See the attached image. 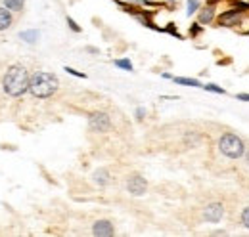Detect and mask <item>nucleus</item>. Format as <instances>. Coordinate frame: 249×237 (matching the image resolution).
<instances>
[{
	"instance_id": "obj_1",
	"label": "nucleus",
	"mask_w": 249,
	"mask_h": 237,
	"mask_svg": "<svg viewBox=\"0 0 249 237\" xmlns=\"http://www.w3.org/2000/svg\"><path fill=\"white\" fill-rule=\"evenodd\" d=\"M29 83H31V77H29L27 69L21 65H12L2 79V88L8 96L18 98L29 90Z\"/></svg>"
},
{
	"instance_id": "obj_2",
	"label": "nucleus",
	"mask_w": 249,
	"mask_h": 237,
	"mask_svg": "<svg viewBox=\"0 0 249 237\" xmlns=\"http://www.w3.org/2000/svg\"><path fill=\"white\" fill-rule=\"evenodd\" d=\"M58 88H60V81L56 75L48 71H36L35 75H31L29 92L35 98H50L58 92Z\"/></svg>"
},
{
	"instance_id": "obj_3",
	"label": "nucleus",
	"mask_w": 249,
	"mask_h": 237,
	"mask_svg": "<svg viewBox=\"0 0 249 237\" xmlns=\"http://www.w3.org/2000/svg\"><path fill=\"white\" fill-rule=\"evenodd\" d=\"M217 148L224 157H228V159H232V161L242 159V157L246 155V151H248L246 142H244L238 134H234V132H224V134L218 138Z\"/></svg>"
},
{
	"instance_id": "obj_4",
	"label": "nucleus",
	"mask_w": 249,
	"mask_h": 237,
	"mask_svg": "<svg viewBox=\"0 0 249 237\" xmlns=\"http://www.w3.org/2000/svg\"><path fill=\"white\" fill-rule=\"evenodd\" d=\"M244 23V12L236 10V8H230V10H224L217 16V25L218 27H238Z\"/></svg>"
},
{
	"instance_id": "obj_5",
	"label": "nucleus",
	"mask_w": 249,
	"mask_h": 237,
	"mask_svg": "<svg viewBox=\"0 0 249 237\" xmlns=\"http://www.w3.org/2000/svg\"><path fill=\"white\" fill-rule=\"evenodd\" d=\"M89 128L92 132H107L111 128V118L107 113H102V111H96L89 115Z\"/></svg>"
},
{
	"instance_id": "obj_6",
	"label": "nucleus",
	"mask_w": 249,
	"mask_h": 237,
	"mask_svg": "<svg viewBox=\"0 0 249 237\" xmlns=\"http://www.w3.org/2000/svg\"><path fill=\"white\" fill-rule=\"evenodd\" d=\"M224 218V205L222 203H209L207 207L203 208V220L209 222V224H218L220 220Z\"/></svg>"
},
{
	"instance_id": "obj_7",
	"label": "nucleus",
	"mask_w": 249,
	"mask_h": 237,
	"mask_svg": "<svg viewBox=\"0 0 249 237\" xmlns=\"http://www.w3.org/2000/svg\"><path fill=\"white\" fill-rule=\"evenodd\" d=\"M126 189H128V193L140 197V195L146 193V189H148V182H146V178L140 176V174H132V176L126 180Z\"/></svg>"
},
{
	"instance_id": "obj_8",
	"label": "nucleus",
	"mask_w": 249,
	"mask_h": 237,
	"mask_svg": "<svg viewBox=\"0 0 249 237\" xmlns=\"http://www.w3.org/2000/svg\"><path fill=\"white\" fill-rule=\"evenodd\" d=\"M217 19V4H207L205 8H199V12H197V21L201 23V25H211L213 21Z\"/></svg>"
},
{
	"instance_id": "obj_9",
	"label": "nucleus",
	"mask_w": 249,
	"mask_h": 237,
	"mask_svg": "<svg viewBox=\"0 0 249 237\" xmlns=\"http://www.w3.org/2000/svg\"><path fill=\"white\" fill-rule=\"evenodd\" d=\"M92 234L98 237H109L115 234V228H113V224L109 220H98V222H94Z\"/></svg>"
},
{
	"instance_id": "obj_10",
	"label": "nucleus",
	"mask_w": 249,
	"mask_h": 237,
	"mask_svg": "<svg viewBox=\"0 0 249 237\" xmlns=\"http://www.w3.org/2000/svg\"><path fill=\"white\" fill-rule=\"evenodd\" d=\"M173 81L180 86H194V88H203V85L197 79H190V77H173Z\"/></svg>"
},
{
	"instance_id": "obj_11",
	"label": "nucleus",
	"mask_w": 249,
	"mask_h": 237,
	"mask_svg": "<svg viewBox=\"0 0 249 237\" xmlns=\"http://www.w3.org/2000/svg\"><path fill=\"white\" fill-rule=\"evenodd\" d=\"M92 178L98 186H107L109 184V172H107V169H98L92 174Z\"/></svg>"
},
{
	"instance_id": "obj_12",
	"label": "nucleus",
	"mask_w": 249,
	"mask_h": 237,
	"mask_svg": "<svg viewBox=\"0 0 249 237\" xmlns=\"http://www.w3.org/2000/svg\"><path fill=\"white\" fill-rule=\"evenodd\" d=\"M12 10L8 8H0V31H6L12 25Z\"/></svg>"
},
{
	"instance_id": "obj_13",
	"label": "nucleus",
	"mask_w": 249,
	"mask_h": 237,
	"mask_svg": "<svg viewBox=\"0 0 249 237\" xmlns=\"http://www.w3.org/2000/svg\"><path fill=\"white\" fill-rule=\"evenodd\" d=\"M38 36H40V33H38V31H35V29L23 31V33L19 34V38H21V40H25V42H29V44H35V42L38 40Z\"/></svg>"
},
{
	"instance_id": "obj_14",
	"label": "nucleus",
	"mask_w": 249,
	"mask_h": 237,
	"mask_svg": "<svg viewBox=\"0 0 249 237\" xmlns=\"http://www.w3.org/2000/svg\"><path fill=\"white\" fill-rule=\"evenodd\" d=\"M199 8H201V0H188L186 2V16L188 17H192L194 14H197V12H199Z\"/></svg>"
},
{
	"instance_id": "obj_15",
	"label": "nucleus",
	"mask_w": 249,
	"mask_h": 237,
	"mask_svg": "<svg viewBox=\"0 0 249 237\" xmlns=\"http://www.w3.org/2000/svg\"><path fill=\"white\" fill-rule=\"evenodd\" d=\"M2 2L12 12H21L23 10V4H25V0H2Z\"/></svg>"
},
{
	"instance_id": "obj_16",
	"label": "nucleus",
	"mask_w": 249,
	"mask_h": 237,
	"mask_svg": "<svg viewBox=\"0 0 249 237\" xmlns=\"http://www.w3.org/2000/svg\"><path fill=\"white\" fill-rule=\"evenodd\" d=\"M203 90H205V92H213V94H226V90L222 88V86H218V85H215V83L203 85Z\"/></svg>"
},
{
	"instance_id": "obj_17",
	"label": "nucleus",
	"mask_w": 249,
	"mask_h": 237,
	"mask_svg": "<svg viewBox=\"0 0 249 237\" xmlns=\"http://www.w3.org/2000/svg\"><path fill=\"white\" fill-rule=\"evenodd\" d=\"M115 65L119 67V69H124V71H132V63H130V59H115Z\"/></svg>"
},
{
	"instance_id": "obj_18",
	"label": "nucleus",
	"mask_w": 249,
	"mask_h": 237,
	"mask_svg": "<svg viewBox=\"0 0 249 237\" xmlns=\"http://www.w3.org/2000/svg\"><path fill=\"white\" fill-rule=\"evenodd\" d=\"M240 222H242V226L249 230V207H246L242 212H240Z\"/></svg>"
},
{
	"instance_id": "obj_19",
	"label": "nucleus",
	"mask_w": 249,
	"mask_h": 237,
	"mask_svg": "<svg viewBox=\"0 0 249 237\" xmlns=\"http://www.w3.org/2000/svg\"><path fill=\"white\" fill-rule=\"evenodd\" d=\"M201 27H203V25H201L199 21H197V23H192V25H190V34H192V36H197V34L201 33Z\"/></svg>"
},
{
	"instance_id": "obj_20",
	"label": "nucleus",
	"mask_w": 249,
	"mask_h": 237,
	"mask_svg": "<svg viewBox=\"0 0 249 237\" xmlns=\"http://www.w3.org/2000/svg\"><path fill=\"white\" fill-rule=\"evenodd\" d=\"M67 25H69V29L73 31V33H81V27L77 25V21L73 17H67Z\"/></svg>"
},
{
	"instance_id": "obj_21",
	"label": "nucleus",
	"mask_w": 249,
	"mask_h": 237,
	"mask_svg": "<svg viewBox=\"0 0 249 237\" xmlns=\"http://www.w3.org/2000/svg\"><path fill=\"white\" fill-rule=\"evenodd\" d=\"M65 71H67L69 75H73V77H79V79H85V77H87L85 73H81V71H77V69H73V67H65Z\"/></svg>"
},
{
	"instance_id": "obj_22",
	"label": "nucleus",
	"mask_w": 249,
	"mask_h": 237,
	"mask_svg": "<svg viewBox=\"0 0 249 237\" xmlns=\"http://www.w3.org/2000/svg\"><path fill=\"white\" fill-rule=\"evenodd\" d=\"M136 120H144V117H146V109L144 107H136Z\"/></svg>"
},
{
	"instance_id": "obj_23",
	"label": "nucleus",
	"mask_w": 249,
	"mask_h": 237,
	"mask_svg": "<svg viewBox=\"0 0 249 237\" xmlns=\"http://www.w3.org/2000/svg\"><path fill=\"white\" fill-rule=\"evenodd\" d=\"M236 100H240V102H249V94H248V92H242V94H236Z\"/></svg>"
},
{
	"instance_id": "obj_24",
	"label": "nucleus",
	"mask_w": 249,
	"mask_h": 237,
	"mask_svg": "<svg viewBox=\"0 0 249 237\" xmlns=\"http://www.w3.org/2000/svg\"><path fill=\"white\" fill-rule=\"evenodd\" d=\"M87 50H89V52H90V54H98V48H92V46H89V48H87Z\"/></svg>"
},
{
	"instance_id": "obj_25",
	"label": "nucleus",
	"mask_w": 249,
	"mask_h": 237,
	"mask_svg": "<svg viewBox=\"0 0 249 237\" xmlns=\"http://www.w3.org/2000/svg\"><path fill=\"white\" fill-rule=\"evenodd\" d=\"M244 159H246V163H248V167H249V149L246 151V155H244Z\"/></svg>"
}]
</instances>
